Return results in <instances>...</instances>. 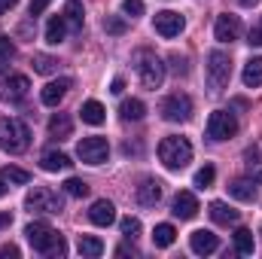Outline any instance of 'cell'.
<instances>
[{
	"label": "cell",
	"instance_id": "obj_1",
	"mask_svg": "<svg viewBox=\"0 0 262 259\" xmlns=\"http://www.w3.org/2000/svg\"><path fill=\"white\" fill-rule=\"evenodd\" d=\"M25 235H28L31 247H34L37 253H43V256H64L67 253L64 238H61L49 223H28Z\"/></svg>",
	"mask_w": 262,
	"mask_h": 259
},
{
	"label": "cell",
	"instance_id": "obj_2",
	"mask_svg": "<svg viewBox=\"0 0 262 259\" xmlns=\"http://www.w3.org/2000/svg\"><path fill=\"white\" fill-rule=\"evenodd\" d=\"M159 159H162L165 168L180 171V168H186L192 162V143L186 137H165L159 143Z\"/></svg>",
	"mask_w": 262,
	"mask_h": 259
},
{
	"label": "cell",
	"instance_id": "obj_3",
	"mask_svg": "<svg viewBox=\"0 0 262 259\" xmlns=\"http://www.w3.org/2000/svg\"><path fill=\"white\" fill-rule=\"evenodd\" d=\"M134 67H137V76H140V82H143L146 89L156 92V89L165 82V64H162V58H159L156 52L137 49V52H134Z\"/></svg>",
	"mask_w": 262,
	"mask_h": 259
},
{
	"label": "cell",
	"instance_id": "obj_4",
	"mask_svg": "<svg viewBox=\"0 0 262 259\" xmlns=\"http://www.w3.org/2000/svg\"><path fill=\"white\" fill-rule=\"evenodd\" d=\"M31 146V128L21 119H3L0 122V149L18 156Z\"/></svg>",
	"mask_w": 262,
	"mask_h": 259
},
{
	"label": "cell",
	"instance_id": "obj_5",
	"mask_svg": "<svg viewBox=\"0 0 262 259\" xmlns=\"http://www.w3.org/2000/svg\"><path fill=\"white\" fill-rule=\"evenodd\" d=\"M229 79H232V58H229L226 52L213 49V52L207 55V82H210V89L220 92V89L229 85Z\"/></svg>",
	"mask_w": 262,
	"mask_h": 259
},
{
	"label": "cell",
	"instance_id": "obj_6",
	"mask_svg": "<svg viewBox=\"0 0 262 259\" xmlns=\"http://www.w3.org/2000/svg\"><path fill=\"white\" fill-rule=\"evenodd\" d=\"M25 207L34 213H61V198H58V192H52L46 186H34L25 198Z\"/></svg>",
	"mask_w": 262,
	"mask_h": 259
},
{
	"label": "cell",
	"instance_id": "obj_7",
	"mask_svg": "<svg viewBox=\"0 0 262 259\" xmlns=\"http://www.w3.org/2000/svg\"><path fill=\"white\" fill-rule=\"evenodd\" d=\"M162 116L168 122H186L192 116V98L183 95V92H174L162 101Z\"/></svg>",
	"mask_w": 262,
	"mask_h": 259
},
{
	"label": "cell",
	"instance_id": "obj_8",
	"mask_svg": "<svg viewBox=\"0 0 262 259\" xmlns=\"http://www.w3.org/2000/svg\"><path fill=\"white\" fill-rule=\"evenodd\" d=\"M76 156L85 165H101L110 156V143H107V137H82L79 146H76Z\"/></svg>",
	"mask_w": 262,
	"mask_h": 259
},
{
	"label": "cell",
	"instance_id": "obj_9",
	"mask_svg": "<svg viewBox=\"0 0 262 259\" xmlns=\"http://www.w3.org/2000/svg\"><path fill=\"white\" fill-rule=\"evenodd\" d=\"M235 131H238V122L229 110L210 113V119H207V137L210 140H229V137H235Z\"/></svg>",
	"mask_w": 262,
	"mask_h": 259
},
{
	"label": "cell",
	"instance_id": "obj_10",
	"mask_svg": "<svg viewBox=\"0 0 262 259\" xmlns=\"http://www.w3.org/2000/svg\"><path fill=\"white\" fill-rule=\"evenodd\" d=\"M152 28H156V34H162L165 40H171V37H177V34L186 28V21H183L180 12H174V9H162V12H156Z\"/></svg>",
	"mask_w": 262,
	"mask_h": 259
},
{
	"label": "cell",
	"instance_id": "obj_11",
	"mask_svg": "<svg viewBox=\"0 0 262 259\" xmlns=\"http://www.w3.org/2000/svg\"><path fill=\"white\" fill-rule=\"evenodd\" d=\"M213 37H216L220 43H232V40H238V37H241V18L232 15V12L220 15L216 25H213Z\"/></svg>",
	"mask_w": 262,
	"mask_h": 259
},
{
	"label": "cell",
	"instance_id": "obj_12",
	"mask_svg": "<svg viewBox=\"0 0 262 259\" xmlns=\"http://www.w3.org/2000/svg\"><path fill=\"white\" fill-rule=\"evenodd\" d=\"M189 247H192V253H198V256H210V253H216L220 238L213 232H207V229H198V232L189 235Z\"/></svg>",
	"mask_w": 262,
	"mask_h": 259
},
{
	"label": "cell",
	"instance_id": "obj_13",
	"mask_svg": "<svg viewBox=\"0 0 262 259\" xmlns=\"http://www.w3.org/2000/svg\"><path fill=\"white\" fill-rule=\"evenodd\" d=\"M198 210H201V207H198V198L192 192H177L174 195V204H171V213H174V217H180V220H192Z\"/></svg>",
	"mask_w": 262,
	"mask_h": 259
},
{
	"label": "cell",
	"instance_id": "obj_14",
	"mask_svg": "<svg viewBox=\"0 0 262 259\" xmlns=\"http://www.w3.org/2000/svg\"><path fill=\"white\" fill-rule=\"evenodd\" d=\"M134 198H137V204H143V207H156V204L162 201V183H159V180H143V183L137 186Z\"/></svg>",
	"mask_w": 262,
	"mask_h": 259
},
{
	"label": "cell",
	"instance_id": "obj_15",
	"mask_svg": "<svg viewBox=\"0 0 262 259\" xmlns=\"http://www.w3.org/2000/svg\"><path fill=\"white\" fill-rule=\"evenodd\" d=\"M70 85H73V82H70L67 76H64V79H55V82H49V85L40 92V101H43L46 107H58V104H61V98L67 95V89H70Z\"/></svg>",
	"mask_w": 262,
	"mask_h": 259
},
{
	"label": "cell",
	"instance_id": "obj_16",
	"mask_svg": "<svg viewBox=\"0 0 262 259\" xmlns=\"http://www.w3.org/2000/svg\"><path fill=\"white\" fill-rule=\"evenodd\" d=\"M89 220H92L95 226H110V223L116 220V207H113V201H107V198L95 201L92 210H89Z\"/></svg>",
	"mask_w": 262,
	"mask_h": 259
},
{
	"label": "cell",
	"instance_id": "obj_17",
	"mask_svg": "<svg viewBox=\"0 0 262 259\" xmlns=\"http://www.w3.org/2000/svg\"><path fill=\"white\" fill-rule=\"evenodd\" d=\"M207 213H210V220L220 223V226H235L238 217H241L235 207H229V204H223V201H210V210H207Z\"/></svg>",
	"mask_w": 262,
	"mask_h": 259
},
{
	"label": "cell",
	"instance_id": "obj_18",
	"mask_svg": "<svg viewBox=\"0 0 262 259\" xmlns=\"http://www.w3.org/2000/svg\"><path fill=\"white\" fill-rule=\"evenodd\" d=\"M64 34H67V18H64V12H58V15H52L49 25H46V43H49V46H58V43L64 40Z\"/></svg>",
	"mask_w": 262,
	"mask_h": 259
},
{
	"label": "cell",
	"instance_id": "obj_19",
	"mask_svg": "<svg viewBox=\"0 0 262 259\" xmlns=\"http://www.w3.org/2000/svg\"><path fill=\"white\" fill-rule=\"evenodd\" d=\"M244 168H247V177H250L253 183H262V153L256 146L244 149Z\"/></svg>",
	"mask_w": 262,
	"mask_h": 259
},
{
	"label": "cell",
	"instance_id": "obj_20",
	"mask_svg": "<svg viewBox=\"0 0 262 259\" xmlns=\"http://www.w3.org/2000/svg\"><path fill=\"white\" fill-rule=\"evenodd\" d=\"M79 116H82V122H89V125H101V122L107 119V110H104V104H98V101H85V104L79 107Z\"/></svg>",
	"mask_w": 262,
	"mask_h": 259
},
{
	"label": "cell",
	"instance_id": "obj_21",
	"mask_svg": "<svg viewBox=\"0 0 262 259\" xmlns=\"http://www.w3.org/2000/svg\"><path fill=\"white\" fill-rule=\"evenodd\" d=\"M241 79H244V85H247V89H259V85H262V58H250V61L244 64Z\"/></svg>",
	"mask_w": 262,
	"mask_h": 259
},
{
	"label": "cell",
	"instance_id": "obj_22",
	"mask_svg": "<svg viewBox=\"0 0 262 259\" xmlns=\"http://www.w3.org/2000/svg\"><path fill=\"white\" fill-rule=\"evenodd\" d=\"M229 195L238 198V201H253V198H256V186H253L250 177H247V180H232V183H229Z\"/></svg>",
	"mask_w": 262,
	"mask_h": 259
},
{
	"label": "cell",
	"instance_id": "obj_23",
	"mask_svg": "<svg viewBox=\"0 0 262 259\" xmlns=\"http://www.w3.org/2000/svg\"><path fill=\"white\" fill-rule=\"evenodd\" d=\"M70 131H73V122H70L67 113H55V116L49 119V134H52V137L64 140V137H70Z\"/></svg>",
	"mask_w": 262,
	"mask_h": 259
},
{
	"label": "cell",
	"instance_id": "obj_24",
	"mask_svg": "<svg viewBox=\"0 0 262 259\" xmlns=\"http://www.w3.org/2000/svg\"><path fill=\"white\" fill-rule=\"evenodd\" d=\"M174 238H177V229H174L171 223H162V226H156V232H152V244H156V247H171Z\"/></svg>",
	"mask_w": 262,
	"mask_h": 259
},
{
	"label": "cell",
	"instance_id": "obj_25",
	"mask_svg": "<svg viewBox=\"0 0 262 259\" xmlns=\"http://www.w3.org/2000/svg\"><path fill=\"white\" fill-rule=\"evenodd\" d=\"M82 15H85V12H82V3H79V0H67L64 18L73 31H82Z\"/></svg>",
	"mask_w": 262,
	"mask_h": 259
},
{
	"label": "cell",
	"instance_id": "obj_26",
	"mask_svg": "<svg viewBox=\"0 0 262 259\" xmlns=\"http://www.w3.org/2000/svg\"><path fill=\"white\" fill-rule=\"evenodd\" d=\"M73 162L67 159L64 153H46L43 156V171H67Z\"/></svg>",
	"mask_w": 262,
	"mask_h": 259
},
{
	"label": "cell",
	"instance_id": "obj_27",
	"mask_svg": "<svg viewBox=\"0 0 262 259\" xmlns=\"http://www.w3.org/2000/svg\"><path fill=\"white\" fill-rule=\"evenodd\" d=\"M253 247H256V244H253V232H250V229H238V232H235V250H238L241 256H250Z\"/></svg>",
	"mask_w": 262,
	"mask_h": 259
},
{
	"label": "cell",
	"instance_id": "obj_28",
	"mask_svg": "<svg viewBox=\"0 0 262 259\" xmlns=\"http://www.w3.org/2000/svg\"><path fill=\"white\" fill-rule=\"evenodd\" d=\"M79 253H82V256H101V253H104V241H101V238H92V235H82V238H79Z\"/></svg>",
	"mask_w": 262,
	"mask_h": 259
},
{
	"label": "cell",
	"instance_id": "obj_29",
	"mask_svg": "<svg viewBox=\"0 0 262 259\" xmlns=\"http://www.w3.org/2000/svg\"><path fill=\"white\" fill-rule=\"evenodd\" d=\"M6 89H9V95H12L15 101H21V98L28 95L31 82H28V76H18V73H15V76H9V79H6Z\"/></svg>",
	"mask_w": 262,
	"mask_h": 259
},
{
	"label": "cell",
	"instance_id": "obj_30",
	"mask_svg": "<svg viewBox=\"0 0 262 259\" xmlns=\"http://www.w3.org/2000/svg\"><path fill=\"white\" fill-rule=\"evenodd\" d=\"M119 113H122V119H143V113H146V107H143V101H137V98H131V101H122V107H119Z\"/></svg>",
	"mask_w": 262,
	"mask_h": 259
},
{
	"label": "cell",
	"instance_id": "obj_31",
	"mask_svg": "<svg viewBox=\"0 0 262 259\" xmlns=\"http://www.w3.org/2000/svg\"><path fill=\"white\" fill-rule=\"evenodd\" d=\"M64 192L73 195V198H85V195H89V183H85V180H76V177H70V180L64 183Z\"/></svg>",
	"mask_w": 262,
	"mask_h": 259
},
{
	"label": "cell",
	"instance_id": "obj_32",
	"mask_svg": "<svg viewBox=\"0 0 262 259\" xmlns=\"http://www.w3.org/2000/svg\"><path fill=\"white\" fill-rule=\"evenodd\" d=\"M213 177H216L213 165H204L201 171H195V186H198V189H207V186H213Z\"/></svg>",
	"mask_w": 262,
	"mask_h": 259
},
{
	"label": "cell",
	"instance_id": "obj_33",
	"mask_svg": "<svg viewBox=\"0 0 262 259\" xmlns=\"http://www.w3.org/2000/svg\"><path fill=\"white\" fill-rule=\"evenodd\" d=\"M34 70L37 73H55L58 70V61L49 58V55H34Z\"/></svg>",
	"mask_w": 262,
	"mask_h": 259
},
{
	"label": "cell",
	"instance_id": "obj_34",
	"mask_svg": "<svg viewBox=\"0 0 262 259\" xmlns=\"http://www.w3.org/2000/svg\"><path fill=\"white\" fill-rule=\"evenodd\" d=\"M125 28H128V25H125L119 15H107V18H104V31H107V34H113V37L125 34Z\"/></svg>",
	"mask_w": 262,
	"mask_h": 259
},
{
	"label": "cell",
	"instance_id": "obj_35",
	"mask_svg": "<svg viewBox=\"0 0 262 259\" xmlns=\"http://www.w3.org/2000/svg\"><path fill=\"white\" fill-rule=\"evenodd\" d=\"M119 229H122L125 238H137V235H140V220H137V217H125V220L119 223Z\"/></svg>",
	"mask_w": 262,
	"mask_h": 259
},
{
	"label": "cell",
	"instance_id": "obj_36",
	"mask_svg": "<svg viewBox=\"0 0 262 259\" xmlns=\"http://www.w3.org/2000/svg\"><path fill=\"white\" fill-rule=\"evenodd\" d=\"M3 174H6V180H9V183H28V180H31V174H28V171H21V168H6Z\"/></svg>",
	"mask_w": 262,
	"mask_h": 259
},
{
	"label": "cell",
	"instance_id": "obj_37",
	"mask_svg": "<svg viewBox=\"0 0 262 259\" xmlns=\"http://www.w3.org/2000/svg\"><path fill=\"white\" fill-rule=\"evenodd\" d=\"M122 12H125V15H131V18L143 15V0H125V3H122Z\"/></svg>",
	"mask_w": 262,
	"mask_h": 259
},
{
	"label": "cell",
	"instance_id": "obj_38",
	"mask_svg": "<svg viewBox=\"0 0 262 259\" xmlns=\"http://www.w3.org/2000/svg\"><path fill=\"white\" fill-rule=\"evenodd\" d=\"M12 55H15L12 40H9V37H0V58H12Z\"/></svg>",
	"mask_w": 262,
	"mask_h": 259
},
{
	"label": "cell",
	"instance_id": "obj_39",
	"mask_svg": "<svg viewBox=\"0 0 262 259\" xmlns=\"http://www.w3.org/2000/svg\"><path fill=\"white\" fill-rule=\"evenodd\" d=\"M247 43L250 46H262V21L256 28H250V34H247Z\"/></svg>",
	"mask_w": 262,
	"mask_h": 259
},
{
	"label": "cell",
	"instance_id": "obj_40",
	"mask_svg": "<svg viewBox=\"0 0 262 259\" xmlns=\"http://www.w3.org/2000/svg\"><path fill=\"white\" fill-rule=\"evenodd\" d=\"M46 6H49V0H31V9H28V12H31V15L37 18V15H40V12L46 9Z\"/></svg>",
	"mask_w": 262,
	"mask_h": 259
},
{
	"label": "cell",
	"instance_id": "obj_41",
	"mask_svg": "<svg viewBox=\"0 0 262 259\" xmlns=\"http://www.w3.org/2000/svg\"><path fill=\"white\" fill-rule=\"evenodd\" d=\"M0 256H18V247L15 244H3L0 247Z\"/></svg>",
	"mask_w": 262,
	"mask_h": 259
},
{
	"label": "cell",
	"instance_id": "obj_42",
	"mask_svg": "<svg viewBox=\"0 0 262 259\" xmlns=\"http://www.w3.org/2000/svg\"><path fill=\"white\" fill-rule=\"evenodd\" d=\"M122 89H125V79H113L110 92H113V95H122Z\"/></svg>",
	"mask_w": 262,
	"mask_h": 259
},
{
	"label": "cell",
	"instance_id": "obj_43",
	"mask_svg": "<svg viewBox=\"0 0 262 259\" xmlns=\"http://www.w3.org/2000/svg\"><path fill=\"white\" fill-rule=\"evenodd\" d=\"M6 192H9V180H6V174L0 171V198H3Z\"/></svg>",
	"mask_w": 262,
	"mask_h": 259
},
{
	"label": "cell",
	"instance_id": "obj_44",
	"mask_svg": "<svg viewBox=\"0 0 262 259\" xmlns=\"http://www.w3.org/2000/svg\"><path fill=\"white\" fill-rule=\"evenodd\" d=\"M15 3H18V0H0V15H3V12H9Z\"/></svg>",
	"mask_w": 262,
	"mask_h": 259
},
{
	"label": "cell",
	"instance_id": "obj_45",
	"mask_svg": "<svg viewBox=\"0 0 262 259\" xmlns=\"http://www.w3.org/2000/svg\"><path fill=\"white\" fill-rule=\"evenodd\" d=\"M116 253H119V256H137V250H134V247H119V250H116Z\"/></svg>",
	"mask_w": 262,
	"mask_h": 259
},
{
	"label": "cell",
	"instance_id": "obj_46",
	"mask_svg": "<svg viewBox=\"0 0 262 259\" xmlns=\"http://www.w3.org/2000/svg\"><path fill=\"white\" fill-rule=\"evenodd\" d=\"M9 223H12V217H9V213H0V229H3V226H9Z\"/></svg>",
	"mask_w": 262,
	"mask_h": 259
},
{
	"label": "cell",
	"instance_id": "obj_47",
	"mask_svg": "<svg viewBox=\"0 0 262 259\" xmlns=\"http://www.w3.org/2000/svg\"><path fill=\"white\" fill-rule=\"evenodd\" d=\"M238 3H241V6H256L259 0H238Z\"/></svg>",
	"mask_w": 262,
	"mask_h": 259
}]
</instances>
